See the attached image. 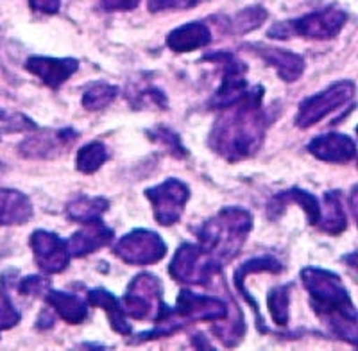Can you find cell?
I'll return each instance as SVG.
<instances>
[{"instance_id":"1","label":"cell","mask_w":358,"mask_h":351,"mask_svg":"<svg viewBox=\"0 0 358 351\" xmlns=\"http://www.w3.org/2000/svg\"><path fill=\"white\" fill-rule=\"evenodd\" d=\"M264 86H252L238 101L222 108L210 133V145L228 162H241L257 155L267 129Z\"/></svg>"},{"instance_id":"2","label":"cell","mask_w":358,"mask_h":351,"mask_svg":"<svg viewBox=\"0 0 358 351\" xmlns=\"http://www.w3.org/2000/svg\"><path fill=\"white\" fill-rule=\"evenodd\" d=\"M301 282L312 299L313 312L338 339L357 344V308L341 276L321 267H305Z\"/></svg>"},{"instance_id":"3","label":"cell","mask_w":358,"mask_h":351,"mask_svg":"<svg viewBox=\"0 0 358 351\" xmlns=\"http://www.w3.org/2000/svg\"><path fill=\"white\" fill-rule=\"evenodd\" d=\"M252 229V215L241 206H226L199 228L197 238L203 250L220 266L241 253Z\"/></svg>"},{"instance_id":"4","label":"cell","mask_w":358,"mask_h":351,"mask_svg":"<svg viewBox=\"0 0 358 351\" xmlns=\"http://www.w3.org/2000/svg\"><path fill=\"white\" fill-rule=\"evenodd\" d=\"M348 15L338 8H326L313 11L290 22H278L268 29V36L274 40H287L292 36H303L308 40H330L341 33L346 25Z\"/></svg>"},{"instance_id":"5","label":"cell","mask_w":358,"mask_h":351,"mask_svg":"<svg viewBox=\"0 0 358 351\" xmlns=\"http://www.w3.org/2000/svg\"><path fill=\"white\" fill-rule=\"evenodd\" d=\"M355 90H357V86L350 79L334 83L326 90L305 99L299 104V110H297L294 122L301 129H308V127L315 126L322 119H326L328 115L341 110V108L346 106L348 102L353 101Z\"/></svg>"},{"instance_id":"6","label":"cell","mask_w":358,"mask_h":351,"mask_svg":"<svg viewBox=\"0 0 358 351\" xmlns=\"http://www.w3.org/2000/svg\"><path fill=\"white\" fill-rule=\"evenodd\" d=\"M220 264L203 250L199 244L179 245L169 267V273L176 282L187 285H208L210 280L220 271Z\"/></svg>"},{"instance_id":"7","label":"cell","mask_w":358,"mask_h":351,"mask_svg":"<svg viewBox=\"0 0 358 351\" xmlns=\"http://www.w3.org/2000/svg\"><path fill=\"white\" fill-rule=\"evenodd\" d=\"M163 285L159 278L151 273L134 276L127 285L122 298V308L126 315L136 321H155L163 308Z\"/></svg>"},{"instance_id":"8","label":"cell","mask_w":358,"mask_h":351,"mask_svg":"<svg viewBox=\"0 0 358 351\" xmlns=\"http://www.w3.org/2000/svg\"><path fill=\"white\" fill-rule=\"evenodd\" d=\"M113 255L129 266H152L167 255V244L151 229H133L117 241Z\"/></svg>"},{"instance_id":"9","label":"cell","mask_w":358,"mask_h":351,"mask_svg":"<svg viewBox=\"0 0 358 351\" xmlns=\"http://www.w3.org/2000/svg\"><path fill=\"white\" fill-rule=\"evenodd\" d=\"M145 197L151 201L158 224L172 226L181 219L190 199V187L178 178H169L156 187L147 188Z\"/></svg>"},{"instance_id":"10","label":"cell","mask_w":358,"mask_h":351,"mask_svg":"<svg viewBox=\"0 0 358 351\" xmlns=\"http://www.w3.org/2000/svg\"><path fill=\"white\" fill-rule=\"evenodd\" d=\"M187 327L188 323H197V321H208V323H219L229 317V306L224 299L215 296L196 294L192 290L183 289L179 292L176 308H172Z\"/></svg>"},{"instance_id":"11","label":"cell","mask_w":358,"mask_h":351,"mask_svg":"<svg viewBox=\"0 0 358 351\" xmlns=\"http://www.w3.org/2000/svg\"><path fill=\"white\" fill-rule=\"evenodd\" d=\"M29 245L33 250L34 262L45 274H59L69 267L70 253L66 241L59 238L56 233L47 229H36L29 238Z\"/></svg>"},{"instance_id":"12","label":"cell","mask_w":358,"mask_h":351,"mask_svg":"<svg viewBox=\"0 0 358 351\" xmlns=\"http://www.w3.org/2000/svg\"><path fill=\"white\" fill-rule=\"evenodd\" d=\"M204 59H213V62L224 65L222 83L210 101V106L222 110V108L238 101L248 92V81H245V70L248 69H245L244 63L235 59V56H231L229 52H219L206 56Z\"/></svg>"},{"instance_id":"13","label":"cell","mask_w":358,"mask_h":351,"mask_svg":"<svg viewBox=\"0 0 358 351\" xmlns=\"http://www.w3.org/2000/svg\"><path fill=\"white\" fill-rule=\"evenodd\" d=\"M79 69V62L73 57H49L31 56L25 62V70L36 76L43 85L49 88H59L63 83L69 81Z\"/></svg>"},{"instance_id":"14","label":"cell","mask_w":358,"mask_h":351,"mask_svg":"<svg viewBox=\"0 0 358 351\" xmlns=\"http://www.w3.org/2000/svg\"><path fill=\"white\" fill-rule=\"evenodd\" d=\"M310 155L328 164H348L357 156V143L351 136L341 133L319 135L308 143Z\"/></svg>"},{"instance_id":"15","label":"cell","mask_w":358,"mask_h":351,"mask_svg":"<svg viewBox=\"0 0 358 351\" xmlns=\"http://www.w3.org/2000/svg\"><path fill=\"white\" fill-rule=\"evenodd\" d=\"M115 231L102 222V219L94 222H86L85 228H81L79 231H76L73 235H70V238L66 241L69 245V253L73 258H81L86 255L95 253L101 248H106L113 242Z\"/></svg>"},{"instance_id":"16","label":"cell","mask_w":358,"mask_h":351,"mask_svg":"<svg viewBox=\"0 0 358 351\" xmlns=\"http://www.w3.org/2000/svg\"><path fill=\"white\" fill-rule=\"evenodd\" d=\"M255 52L267 63L268 66H274L281 81L294 83L301 78L305 72V57L296 52H290L285 49H276V47L265 45H251Z\"/></svg>"},{"instance_id":"17","label":"cell","mask_w":358,"mask_h":351,"mask_svg":"<svg viewBox=\"0 0 358 351\" xmlns=\"http://www.w3.org/2000/svg\"><path fill=\"white\" fill-rule=\"evenodd\" d=\"M78 138L73 129L54 131L49 135H33L27 136L24 142L18 145V151L24 158H52L59 152V149L65 148L66 143Z\"/></svg>"},{"instance_id":"18","label":"cell","mask_w":358,"mask_h":351,"mask_svg":"<svg viewBox=\"0 0 358 351\" xmlns=\"http://www.w3.org/2000/svg\"><path fill=\"white\" fill-rule=\"evenodd\" d=\"M212 43V31L204 22H190L179 25L167 36V47L174 52H192Z\"/></svg>"},{"instance_id":"19","label":"cell","mask_w":358,"mask_h":351,"mask_svg":"<svg viewBox=\"0 0 358 351\" xmlns=\"http://www.w3.org/2000/svg\"><path fill=\"white\" fill-rule=\"evenodd\" d=\"M33 217V203L20 190L0 187V226H18Z\"/></svg>"},{"instance_id":"20","label":"cell","mask_w":358,"mask_h":351,"mask_svg":"<svg viewBox=\"0 0 358 351\" xmlns=\"http://www.w3.org/2000/svg\"><path fill=\"white\" fill-rule=\"evenodd\" d=\"M43 299L49 303L57 317L69 324H81L88 317V301L79 296L50 289Z\"/></svg>"},{"instance_id":"21","label":"cell","mask_w":358,"mask_h":351,"mask_svg":"<svg viewBox=\"0 0 358 351\" xmlns=\"http://www.w3.org/2000/svg\"><path fill=\"white\" fill-rule=\"evenodd\" d=\"M281 271H283V264H281L276 257H271V255L251 258V260L242 264V266L235 271V276H233V280H235V287L238 289V292L248 299V303L252 306V310L257 312L258 317H260V306H258V303L251 298V294H249L248 289H245V278H248L249 274H257V273L278 274L281 273Z\"/></svg>"},{"instance_id":"22","label":"cell","mask_w":358,"mask_h":351,"mask_svg":"<svg viewBox=\"0 0 358 351\" xmlns=\"http://www.w3.org/2000/svg\"><path fill=\"white\" fill-rule=\"evenodd\" d=\"M317 226L330 235H341L342 231H346L348 215L342 203V194L338 190H331L322 196Z\"/></svg>"},{"instance_id":"23","label":"cell","mask_w":358,"mask_h":351,"mask_svg":"<svg viewBox=\"0 0 358 351\" xmlns=\"http://www.w3.org/2000/svg\"><path fill=\"white\" fill-rule=\"evenodd\" d=\"M88 305L99 306L102 310L106 312L110 324L117 334L120 335H129L131 327L127 323V315L122 308L120 299L115 298L110 290L106 289H92L88 292Z\"/></svg>"},{"instance_id":"24","label":"cell","mask_w":358,"mask_h":351,"mask_svg":"<svg viewBox=\"0 0 358 351\" xmlns=\"http://www.w3.org/2000/svg\"><path fill=\"white\" fill-rule=\"evenodd\" d=\"M110 208V201L101 196H79L66 204V217L70 221L86 224L102 219Z\"/></svg>"},{"instance_id":"25","label":"cell","mask_w":358,"mask_h":351,"mask_svg":"<svg viewBox=\"0 0 358 351\" xmlns=\"http://www.w3.org/2000/svg\"><path fill=\"white\" fill-rule=\"evenodd\" d=\"M274 204H278L280 208H285L287 203H296L305 210L306 217H308L310 224H317L319 212H321V203L313 194L301 190V188H290L289 192H281L274 197Z\"/></svg>"},{"instance_id":"26","label":"cell","mask_w":358,"mask_h":351,"mask_svg":"<svg viewBox=\"0 0 358 351\" xmlns=\"http://www.w3.org/2000/svg\"><path fill=\"white\" fill-rule=\"evenodd\" d=\"M108 158H110V152L108 148L99 140L86 143L78 151L76 156V169L83 174H94L97 172L102 165L106 164Z\"/></svg>"},{"instance_id":"27","label":"cell","mask_w":358,"mask_h":351,"mask_svg":"<svg viewBox=\"0 0 358 351\" xmlns=\"http://www.w3.org/2000/svg\"><path fill=\"white\" fill-rule=\"evenodd\" d=\"M271 317L278 327H287L290 321V285H280L271 289L267 296Z\"/></svg>"},{"instance_id":"28","label":"cell","mask_w":358,"mask_h":351,"mask_svg":"<svg viewBox=\"0 0 358 351\" xmlns=\"http://www.w3.org/2000/svg\"><path fill=\"white\" fill-rule=\"evenodd\" d=\"M118 94V88L108 83H92L83 94V106L90 111H99L110 106Z\"/></svg>"},{"instance_id":"29","label":"cell","mask_w":358,"mask_h":351,"mask_svg":"<svg viewBox=\"0 0 358 351\" xmlns=\"http://www.w3.org/2000/svg\"><path fill=\"white\" fill-rule=\"evenodd\" d=\"M265 20H267V11L262 6H252V8L236 13L231 20V29L236 34H245L252 29L260 27Z\"/></svg>"},{"instance_id":"30","label":"cell","mask_w":358,"mask_h":351,"mask_svg":"<svg viewBox=\"0 0 358 351\" xmlns=\"http://www.w3.org/2000/svg\"><path fill=\"white\" fill-rule=\"evenodd\" d=\"M20 310L11 301L9 294H6V290L0 289V334L17 327L20 323Z\"/></svg>"},{"instance_id":"31","label":"cell","mask_w":358,"mask_h":351,"mask_svg":"<svg viewBox=\"0 0 358 351\" xmlns=\"http://www.w3.org/2000/svg\"><path fill=\"white\" fill-rule=\"evenodd\" d=\"M149 136H151L152 140H156V142L163 143V145L169 149L171 155L178 156V158H185V156H188L187 149L181 145L179 136L176 135V133H172L171 129H167V127H155L152 131H149Z\"/></svg>"},{"instance_id":"32","label":"cell","mask_w":358,"mask_h":351,"mask_svg":"<svg viewBox=\"0 0 358 351\" xmlns=\"http://www.w3.org/2000/svg\"><path fill=\"white\" fill-rule=\"evenodd\" d=\"M50 290V280L43 276H27L22 278L18 283V292L24 296H34V298H45Z\"/></svg>"},{"instance_id":"33","label":"cell","mask_w":358,"mask_h":351,"mask_svg":"<svg viewBox=\"0 0 358 351\" xmlns=\"http://www.w3.org/2000/svg\"><path fill=\"white\" fill-rule=\"evenodd\" d=\"M199 0H147V8L151 13L178 11V9H192Z\"/></svg>"},{"instance_id":"34","label":"cell","mask_w":358,"mask_h":351,"mask_svg":"<svg viewBox=\"0 0 358 351\" xmlns=\"http://www.w3.org/2000/svg\"><path fill=\"white\" fill-rule=\"evenodd\" d=\"M29 6L33 11L43 13V15H56L62 8V0H29Z\"/></svg>"},{"instance_id":"35","label":"cell","mask_w":358,"mask_h":351,"mask_svg":"<svg viewBox=\"0 0 358 351\" xmlns=\"http://www.w3.org/2000/svg\"><path fill=\"white\" fill-rule=\"evenodd\" d=\"M106 11H131L140 4V0H101Z\"/></svg>"},{"instance_id":"36","label":"cell","mask_w":358,"mask_h":351,"mask_svg":"<svg viewBox=\"0 0 358 351\" xmlns=\"http://www.w3.org/2000/svg\"><path fill=\"white\" fill-rule=\"evenodd\" d=\"M4 117H6V115H4V111H2V110H0V120H2V119H4Z\"/></svg>"}]
</instances>
